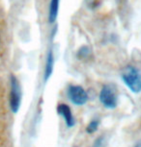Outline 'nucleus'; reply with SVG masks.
I'll return each mask as SVG.
<instances>
[{
  "label": "nucleus",
  "mask_w": 141,
  "mask_h": 147,
  "mask_svg": "<svg viewBox=\"0 0 141 147\" xmlns=\"http://www.w3.org/2000/svg\"><path fill=\"white\" fill-rule=\"evenodd\" d=\"M122 79L131 92L139 93L141 91V71L137 67L127 66L122 73Z\"/></svg>",
  "instance_id": "f257e3e1"
},
{
  "label": "nucleus",
  "mask_w": 141,
  "mask_h": 147,
  "mask_svg": "<svg viewBox=\"0 0 141 147\" xmlns=\"http://www.w3.org/2000/svg\"><path fill=\"white\" fill-rule=\"evenodd\" d=\"M104 138H99L98 140L95 141V143H94V147H104Z\"/></svg>",
  "instance_id": "9d476101"
},
{
  "label": "nucleus",
  "mask_w": 141,
  "mask_h": 147,
  "mask_svg": "<svg viewBox=\"0 0 141 147\" xmlns=\"http://www.w3.org/2000/svg\"><path fill=\"white\" fill-rule=\"evenodd\" d=\"M99 125V119H93V120L88 124V126L86 127V132L88 133V134H93V133H95L97 130H98Z\"/></svg>",
  "instance_id": "6e6552de"
},
{
  "label": "nucleus",
  "mask_w": 141,
  "mask_h": 147,
  "mask_svg": "<svg viewBox=\"0 0 141 147\" xmlns=\"http://www.w3.org/2000/svg\"><path fill=\"white\" fill-rule=\"evenodd\" d=\"M99 101L106 109H115L118 105V96L112 85H104L99 92Z\"/></svg>",
  "instance_id": "f03ea898"
},
{
  "label": "nucleus",
  "mask_w": 141,
  "mask_h": 147,
  "mask_svg": "<svg viewBox=\"0 0 141 147\" xmlns=\"http://www.w3.org/2000/svg\"><path fill=\"white\" fill-rule=\"evenodd\" d=\"M54 55L53 52L50 49L48 53V58H46V69H45V82H46L50 78L52 72H53V67H54Z\"/></svg>",
  "instance_id": "423d86ee"
},
{
  "label": "nucleus",
  "mask_w": 141,
  "mask_h": 147,
  "mask_svg": "<svg viewBox=\"0 0 141 147\" xmlns=\"http://www.w3.org/2000/svg\"><path fill=\"white\" fill-rule=\"evenodd\" d=\"M59 3L60 0H51L49 4V13H48V20L50 23L56 20L58 16V11H59Z\"/></svg>",
  "instance_id": "0eeeda50"
},
{
  "label": "nucleus",
  "mask_w": 141,
  "mask_h": 147,
  "mask_svg": "<svg viewBox=\"0 0 141 147\" xmlns=\"http://www.w3.org/2000/svg\"><path fill=\"white\" fill-rule=\"evenodd\" d=\"M134 147H141V143H137Z\"/></svg>",
  "instance_id": "9b49d317"
},
{
  "label": "nucleus",
  "mask_w": 141,
  "mask_h": 147,
  "mask_svg": "<svg viewBox=\"0 0 141 147\" xmlns=\"http://www.w3.org/2000/svg\"><path fill=\"white\" fill-rule=\"evenodd\" d=\"M68 97L72 103L76 106H82L88 101L86 90L80 86H70L68 88Z\"/></svg>",
  "instance_id": "20e7f679"
},
{
  "label": "nucleus",
  "mask_w": 141,
  "mask_h": 147,
  "mask_svg": "<svg viewBox=\"0 0 141 147\" xmlns=\"http://www.w3.org/2000/svg\"><path fill=\"white\" fill-rule=\"evenodd\" d=\"M89 54H90L89 48L86 46H83L79 49L78 52H77V57H78L79 59H85V58H87L89 56Z\"/></svg>",
  "instance_id": "1a4fd4ad"
},
{
  "label": "nucleus",
  "mask_w": 141,
  "mask_h": 147,
  "mask_svg": "<svg viewBox=\"0 0 141 147\" xmlns=\"http://www.w3.org/2000/svg\"><path fill=\"white\" fill-rule=\"evenodd\" d=\"M57 113L61 115L65 120V123L67 127L72 128L76 125V120L73 115V113L71 111V108L66 104H59L57 106Z\"/></svg>",
  "instance_id": "39448f33"
},
{
  "label": "nucleus",
  "mask_w": 141,
  "mask_h": 147,
  "mask_svg": "<svg viewBox=\"0 0 141 147\" xmlns=\"http://www.w3.org/2000/svg\"><path fill=\"white\" fill-rule=\"evenodd\" d=\"M21 103V88L18 80L16 76H11V91H10V107L13 113H18Z\"/></svg>",
  "instance_id": "7ed1b4c3"
}]
</instances>
